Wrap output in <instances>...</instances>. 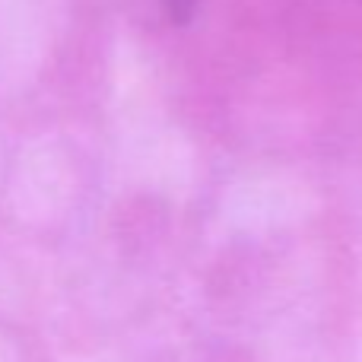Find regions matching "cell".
<instances>
[{"instance_id": "cell-1", "label": "cell", "mask_w": 362, "mask_h": 362, "mask_svg": "<svg viewBox=\"0 0 362 362\" xmlns=\"http://www.w3.org/2000/svg\"><path fill=\"white\" fill-rule=\"evenodd\" d=\"M163 13L169 16L172 25H187L194 19V10H197V0H159Z\"/></svg>"}]
</instances>
